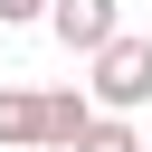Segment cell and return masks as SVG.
<instances>
[{"label":"cell","mask_w":152,"mask_h":152,"mask_svg":"<svg viewBox=\"0 0 152 152\" xmlns=\"http://www.w3.org/2000/svg\"><path fill=\"white\" fill-rule=\"evenodd\" d=\"M86 66H95V76H86V104H95V114H142V104H152V38L114 28Z\"/></svg>","instance_id":"obj_1"},{"label":"cell","mask_w":152,"mask_h":152,"mask_svg":"<svg viewBox=\"0 0 152 152\" xmlns=\"http://www.w3.org/2000/svg\"><path fill=\"white\" fill-rule=\"evenodd\" d=\"M66 57H95L114 28H124V0H48V19H38Z\"/></svg>","instance_id":"obj_2"},{"label":"cell","mask_w":152,"mask_h":152,"mask_svg":"<svg viewBox=\"0 0 152 152\" xmlns=\"http://www.w3.org/2000/svg\"><path fill=\"white\" fill-rule=\"evenodd\" d=\"M95 124V104H86V86H48L38 95V152H76V133Z\"/></svg>","instance_id":"obj_3"},{"label":"cell","mask_w":152,"mask_h":152,"mask_svg":"<svg viewBox=\"0 0 152 152\" xmlns=\"http://www.w3.org/2000/svg\"><path fill=\"white\" fill-rule=\"evenodd\" d=\"M0 152H38V95L0 86Z\"/></svg>","instance_id":"obj_4"},{"label":"cell","mask_w":152,"mask_h":152,"mask_svg":"<svg viewBox=\"0 0 152 152\" xmlns=\"http://www.w3.org/2000/svg\"><path fill=\"white\" fill-rule=\"evenodd\" d=\"M76 152H142V133H133V114H95L76 133Z\"/></svg>","instance_id":"obj_5"},{"label":"cell","mask_w":152,"mask_h":152,"mask_svg":"<svg viewBox=\"0 0 152 152\" xmlns=\"http://www.w3.org/2000/svg\"><path fill=\"white\" fill-rule=\"evenodd\" d=\"M48 19V0H0V28H38Z\"/></svg>","instance_id":"obj_6"},{"label":"cell","mask_w":152,"mask_h":152,"mask_svg":"<svg viewBox=\"0 0 152 152\" xmlns=\"http://www.w3.org/2000/svg\"><path fill=\"white\" fill-rule=\"evenodd\" d=\"M142 152H152V142H142Z\"/></svg>","instance_id":"obj_7"}]
</instances>
